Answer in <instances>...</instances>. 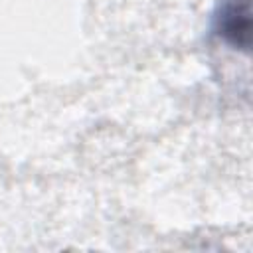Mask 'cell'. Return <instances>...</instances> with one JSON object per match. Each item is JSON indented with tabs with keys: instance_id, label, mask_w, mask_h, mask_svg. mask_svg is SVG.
I'll use <instances>...</instances> for the list:
<instances>
[{
	"instance_id": "cell-1",
	"label": "cell",
	"mask_w": 253,
	"mask_h": 253,
	"mask_svg": "<svg viewBox=\"0 0 253 253\" xmlns=\"http://www.w3.org/2000/svg\"><path fill=\"white\" fill-rule=\"evenodd\" d=\"M211 32L221 43L247 53L251 45V0H219L211 14Z\"/></svg>"
}]
</instances>
